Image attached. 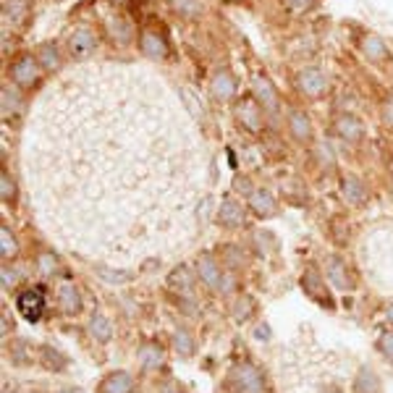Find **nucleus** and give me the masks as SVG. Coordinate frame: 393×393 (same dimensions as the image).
Returning <instances> with one entry per match:
<instances>
[{
  "mask_svg": "<svg viewBox=\"0 0 393 393\" xmlns=\"http://www.w3.org/2000/svg\"><path fill=\"white\" fill-rule=\"evenodd\" d=\"M24 174L45 231L118 265L187 252L210 207L194 123L158 76L131 66H87L45 92Z\"/></svg>",
  "mask_w": 393,
  "mask_h": 393,
  "instance_id": "1",
  "label": "nucleus"
},
{
  "mask_svg": "<svg viewBox=\"0 0 393 393\" xmlns=\"http://www.w3.org/2000/svg\"><path fill=\"white\" fill-rule=\"evenodd\" d=\"M231 385L236 393H262L265 383H262V375L257 367L252 364H236L231 370Z\"/></svg>",
  "mask_w": 393,
  "mask_h": 393,
  "instance_id": "2",
  "label": "nucleus"
},
{
  "mask_svg": "<svg viewBox=\"0 0 393 393\" xmlns=\"http://www.w3.org/2000/svg\"><path fill=\"white\" fill-rule=\"evenodd\" d=\"M16 307H19V312L24 315V320L37 322L45 312V289L43 286H37V289H27V291L16 299Z\"/></svg>",
  "mask_w": 393,
  "mask_h": 393,
  "instance_id": "3",
  "label": "nucleus"
},
{
  "mask_svg": "<svg viewBox=\"0 0 393 393\" xmlns=\"http://www.w3.org/2000/svg\"><path fill=\"white\" fill-rule=\"evenodd\" d=\"M40 63L32 58V56H21L11 63V76L19 87H34L40 82Z\"/></svg>",
  "mask_w": 393,
  "mask_h": 393,
  "instance_id": "4",
  "label": "nucleus"
},
{
  "mask_svg": "<svg viewBox=\"0 0 393 393\" xmlns=\"http://www.w3.org/2000/svg\"><path fill=\"white\" fill-rule=\"evenodd\" d=\"M97 47V34L89 29V27H76L69 37V53L76 60L87 58L89 53Z\"/></svg>",
  "mask_w": 393,
  "mask_h": 393,
  "instance_id": "5",
  "label": "nucleus"
},
{
  "mask_svg": "<svg viewBox=\"0 0 393 393\" xmlns=\"http://www.w3.org/2000/svg\"><path fill=\"white\" fill-rule=\"evenodd\" d=\"M197 273H200V278H202L210 289H218V291H228V289H231V283H228V281L223 278V273H220L218 262L213 260L210 254H202V257H200V262H197Z\"/></svg>",
  "mask_w": 393,
  "mask_h": 393,
  "instance_id": "6",
  "label": "nucleus"
},
{
  "mask_svg": "<svg viewBox=\"0 0 393 393\" xmlns=\"http://www.w3.org/2000/svg\"><path fill=\"white\" fill-rule=\"evenodd\" d=\"M299 87L302 92L307 95H322L325 87H328V79H325V73L320 69H305V71H299Z\"/></svg>",
  "mask_w": 393,
  "mask_h": 393,
  "instance_id": "7",
  "label": "nucleus"
},
{
  "mask_svg": "<svg viewBox=\"0 0 393 393\" xmlns=\"http://www.w3.org/2000/svg\"><path fill=\"white\" fill-rule=\"evenodd\" d=\"M139 47H142V53H145L147 58H155L160 60L168 56V45H165V40L163 37H158L155 32H142V37H139Z\"/></svg>",
  "mask_w": 393,
  "mask_h": 393,
  "instance_id": "8",
  "label": "nucleus"
},
{
  "mask_svg": "<svg viewBox=\"0 0 393 393\" xmlns=\"http://www.w3.org/2000/svg\"><path fill=\"white\" fill-rule=\"evenodd\" d=\"M325 276H328V281L333 283L335 289H341V291H349L351 286V278L349 273H346V265L338 260V257H331L328 260V267H325Z\"/></svg>",
  "mask_w": 393,
  "mask_h": 393,
  "instance_id": "9",
  "label": "nucleus"
},
{
  "mask_svg": "<svg viewBox=\"0 0 393 393\" xmlns=\"http://www.w3.org/2000/svg\"><path fill=\"white\" fill-rule=\"evenodd\" d=\"M236 113H239V121H241L247 129H252V131L260 129L262 110H260V105H257L254 100H241V102H239V108H236Z\"/></svg>",
  "mask_w": 393,
  "mask_h": 393,
  "instance_id": "10",
  "label": "nucleus"
},
{
  "mask_svg": "<svg viewBox=\"0 0 393 393\" xmlns=\"http://www.w3.org/2000/svg\"><path fill=\"white\" fill-rule=\"evenodd\" d=\"M254 97L262 102V108L276 110L278 95H276V87L270 84V79H267V76H254Z\"/></svg>",
  "mask_w": 393,
  "mask_h": 393,
  "instance_id": "11",
  "label": "nucleus"
},
{
  "mask_svg": "<svg viewBox=\"0 0 393 393\" xmlns=\"http://www.w3.org/2000/svg\"><path fill=\"white\" fill-rule=\"evenodd\" d=\"M210 92H213V97L215 100H228L233 97V92H236V82H233V76L228 71H220L213 76V82H210Z\"/></svg>",
  "mask_w": 393,
  "mask_h": 393,
  "instance_id": "12",
  "label": "nucleus"
},
{
  "mask_svg": "<svg viewBox=\"0 0 393 393\" xmlns=\"http://www.w3.org/2000/svg\"><path fill=\"white\" fill-rule=\"evenodd\" d=\"M218 220L223 226H241L244 223V210L236 200H223L218 207Z\"/></svg>",
  "mask_w": 393,
  "mask_h": 393,
  "instance_id": "13",
  "label": "nucleus"
},
{
  "mask_svg": "<svg viewBox=\"0 0 393 393\" xmlns=\"http://www.w3.org/2000/svg\"><path fill=\"white\" fill-rule=\"evenodd\" d=\"M102 393H134V380L129 372H113L102 380Z\"/></svg>",
  "mask_w": 393,
  "mask_h": 393,
  "instance_id": "14",
  "label": "nucleus"
},
{
  "mask_svg": "<svg viewBox=\"0 0 393 393\" xmlns=\"http://www.w3.org/2000/svg\"><path fill=\"white\" fill-rule=\"evenodd\" d=\"M335 131L344 136V139H349V142H354V139H359L364 134V126H362V121L359 118H354V116H341L338 121H335Z\"/></svg>",
  "mask_w": 393,
  "mask_h": 393,
  "instance_id": "15",
  "label": "nucleus"
},
{
  "mask_svg": "<svg viewBox=\"0 0 393 393\" xmlns=\"http://www.w3.org/2000/svg\"><path fill=\"white\" fill-rule=\"evenodd\" d=\"M249 204H252V210L257 213V215H262V218H267V215H273L276 213V200L270 197V191H252L249 194Z\"/></svg>",
  "mask_w": 393,
  "mask_h": 393,
  "instance_id": "16",
  "label": "nucleus"
},
{
  "mask_svg": "<svg viewBox=\"0 0 393 393\" xmlns=\"http://www.w3.org/2000/svg\"><path fill=\"white\" fill-rule=\"evenodd\" d=\"M58 302L63 307V312H69V315H76L82 309V296H79V291L73 289L71 283H63L58 289Z\"/></svg>",
  "mask_w": 393,
  "mask_h": 393,
  "instance_id": "17",
  "label": "nucleus"
},
{
  "mask_svg": "<svg viewBox=\"0 0 393 393\" xmlns=\"http://www.w3.org/2000/svg\"><path fill=\"white\" fill-rule=\"evenodd\" d=\"M362 53L370 60H385L388 58V45L383 43L378 34H367L362 40Z\"/></svg>",
  "mask_w": 393,
  "mask_h": 393,
  "instance_id": "18",
  "label": "nucleus"
},
{
  "mask_svg": "<svg viewBox=\"0 0 393 393\" xmlns=\"http://www.w3.org/2000/svg\"><path fill=\"white\" fill-rule=\"evenodd\" d=\"M289 129H291V134L299 142H307L312 136V123H309V118L302 110H294L291 116H289Z\"/></svg>",
  "mask_w": 393,
  "mask_h": 393,
  "instance_id": "19",
  "label": "nucleus"
},
{
  "mask_svg": "<svg viewBox=\"0 0 393 393\" xmlns=\"http://www.w3.org/2000/svg\"><path fill=\"white\" fill-rule=\"evenodd\" d=\"M341 191H344V197L354 204L364 202V197H367V189H364V184L357 178V176H346L344 184H341Z\"/></svg>",
  "mask_w": 393,
  "mask_h": 393,
  "instance_id": "20",
  "label": "nucleus"
},
{
  "mask_svg": "<svg viewBox=\"0 0 393 393\" xmlns=\"http://www.w3.org/2000/svg\"><path fill=\"white\" fill-rule=\"evenodd\" d=\"M354 391L357 393H378V378H375V372L372 370H367V367H362L359 370V375H357V380H354Z\"/></svg>",
  "mask_w": 393,
  "mask_h": 393,
  "instance_id": "21",
  "label": "nucleus"
},
{
  "mask_svg": "<svg viewBox=\"0 0 393 393\" xmlns=\"http://www.w3.org/2000/svg\"><path fill=\"white\" fill-rule=\"evenodd\" d=\"M89 333L95 335L97 341H110V335H113V325H110V320L108 318H102V315H95L92 320H89Z\"/></svg>",
  "mask_w": 393,
  "mask_h": 393,
  "instance_id": "22",
  "label": "nucleus"
},
{
  "mask_svg": "<svg viewBox=\"0 0 393 393\" xmlns=\"http://www.w3.org/2000/svg\"><path fill=\"white\" fill-rule=\"evenodd\" d=\"M21 110V95L16 89L5 87L3 89V118H11Z\"/></svg>",
  "mask_w": 393,
  "mask_h": 393,
  "instance_id": "23",
  "label": "nucleus"
},
{
  "mask_svg": "<svg viewBox=\"0 0 393 393\" xmlns=\"http://www.w3.org/2000/svg\"><path fill=\"white\" fill-rule=\"evenodd\" d=\"M110 34L116 37L118 43H129L131 34H134V27H131V21H126V19L116 16V19L110 21Z\"/></svg>",
  "mask_w": 393,
  "mask_h": 393,
  "instance_id": "24",
  "label": "nucleus"
},
{
  "mask_svg": "<svg viewBox=\"0 0 393 393\" xmlns=\"http://www.w3.org/2000/svg\"><path fill=\"white\" fill-rule=\"evenodd\" d=\"M136 359L142 367H158L163 362V351L158 346H142L139 354H136Z\"/></svg>",
  "mask_w": 393,
  "mask_h": 393,
  "instance_id": "25",
  "label": "nucleus"
},
{
  "mask_svg": "<svg viewBox=\"0 0 393 393\" xmlns=\"http://www.w3.org/2000/svg\"><path fill=\"white\" fill-rule=\"evenodd\" d=\"M40 60H43V66L47 69V71H56V69L60 66L56 45H43V47H40Z\"/></svg>",
  "mask_w": 393,
  "mask_h": 393,
  "instance_id": "26",
  "label": "nucleus"
},
{
  "mask_svg": "<svg viewBox=\"0 0 393 393\" xmlns=\"http://www.w3.org/2000/svg\"><path fill=\"white\" fill-rule=\"evenodd\" d=\"M184 102H187V108H189V113L191 116H200L202 118L204 116V105H202V100H197V95H194V89L191 87H184Z\"/></svg>",
  "mask_w": 393,
  "mask_h": 393,
  "instance_id": "27",
  "label": "nucleus"
},
{
  "mask_svg": "<svg viewBox=\"0 0 393 393\" xmlns=\"http://www.w3.org/2000/svg\"><path fill=\"white\" fill-rule=\"evenodd\" d=\"M97 276L100 278H105V281H108V283H126V281H129V273H126V270H110V267H97Z\"/></svg>",
  "mask_w": 393,
  "mask_h": 393,
  "instance_id": "28",
  "label": "nucleus"
},
{
  "mask_svg": "<svg viewBox=\"0 0 393 393\" xmlns=\"http://www.w3.org/2000/svg\"><path fill=\"white\" fill-rule=\"evenodd\" d=\"M176 11L184 16H197L202 11V3L200 0H174Z\"/></svg>",
  "mask_w": 393,
  "mask_h": 393,
  "instance_id": "29",
  "label": "nucleus"
},
{
  "mask_svg": "<svg viewBox=\"0 0 393 393\" xmlns=\"http://www.w3.org/2000/svg\"><path fill=\"white\" fill-rule=\"evenodd\" d=\"M0 244H3V257H5V260H8V257H14L16 241H14V236H11L8 228H3V231H0Z\"/></svg>",
  "mask_w": 393,
  "mask_h": 393,
  "instance_id": "30",
  "label": "nucleus"
},
{
  "mask_svg": "<svg viewBox=\"0 0 393 393\" xmlns=\"http://www.w3.org/2000/svg\"><path fill=\"white\" fill-rule=\"evenodd\" d=\"M176 349L181 351L184 357H189L191 351H194V346H191V335L187 333V331H178V333H176Z\"/></svg>",
  "mask_w": 393,
  "mask_h": 393,
  "instance_id": "31",
  "label": "nucleus"
},
{
  "mask_svg": "<svg viewBox=\"0 0 393 393\" xmlns=\"http://www.w3.org/2000/svg\"><path fill=\"white\" fill-rule=\"evenodd\" d=\"M171 286H174V289H181V291H189V286H191L189 273L181 267L178 273H174V276H171Z\"/></svg>",
  "mask_w": 393,
  "mask_h": 393,
  "instance_id": "32",
  "label": "nucleus"
},
{
  "mask_svg": "<svg viewBox=\"0 0 393 393\" xmlns=\"http://www.w3.org/2000/svg\"><path fill=\"white\" fill-rule=\"evenodd\" d=\"M0 189H3V202H8V200H14V181H11V176L3 174L0 176Z\"/></svg>",
  "mask_w": 393,
  "mask_h": 393,
  "instance_id": "33",
  "label": "nucleus"
},
{
  "mask_svg": "<svg viewBox=\"0 0 393 393\" xmlns=\"http://www.w3.org/2000/svg\"><path fill=\"white\" fill-rule=\"evenodd\" d=\"M286 3H289V8H291V11H309L318 0H286Z\"/></svg>",
  "mask_w": 393,
  "mask_h": 393,
  "instance_id": "34",
  "label": "nucleus"
},
{
  "mask_svg": "<svg viewBox=\"0 0 393 393\" xmlns=\"http://www.w3.org/2000/svg\"><path fill=\"white\" fill-rule=\"evenodd\" d=\"M380 349H383V354H385L388 359H393V333H385L380 338Z\"/></svg>",
  "mask_w": 393,
  "mask_h": 393,
  "instance_id": "35",
  "label": "nucleus"
},
{
  "mask_svg": "<svg viewBox=\"0 0 393 393\" xmlns=\"http://www.w3.org/2000/svg\"><path fill=\"white\" fill-rule=\"evenodd\" d=\"M318 155H320V160L325 163V165H333V155H331V147L328 145L318 147Z\"/></svg>",
  "mask_w": 393,
  "mask_h": 393,
  "instance_id": "36",
  "label": "nucleus"
},
{
  "mask_svg": "<svg viewBox=\"0 0 393 393\" xmlns=\"http://www.w3.org/2000/svg\"><path fill=\"white\" fill-rule=\"evenodd\" d=\"M16 283V273H8V267H3V286L8 289V286H14Z\"/></svg>",
  "mask_w": 393,
  "mask_h": 393,
  "instance_id": "37",
  "label": "nucleus"
},
{
  "mask_svg": "<svg viewBox=\"0 0 393 393\" xmlns=\"http://www.w3.org/2000/svg\"><path fill=\"white\" fill-rule=\"evenodd\" d=\"M383 118H385V123H388V126H393V102H388V105H385V113H383Z\"/></svg>",
  "mask_w": 393,
  "mask_h": 393,
  "instance_id": "38",
  "label": "nucleus"
},
{
  "mask_svg": "<svg viewBox=\"0 0 393 393\" xmlns=\"http://www.w3.org/2000/svg\"><path fill=\"white\" fill-rule=\"evenodd\" d=\"M53 260V257H47V254H45L43 257V270H50V267H56V262H50Z\"/></svg>",
  "mask_w": 393,
  "mask_h": 393,
  "instance_id": "39",
  "label": "nucleus"
},
{
  "mask_svg": "<svg viewBox=\"0 0 393 393\" xmlns=\"http://www.w3.org/2000/svg\"><path fill=\"white\" fill-rule=\"evenodd\" d=\"M58 393H82L79 388H66V391H58Z\"/></svg>",
  "mask_w": 393,
  "mask_h": 393,
  "instance_id": "40",
  "label": "nucleus"
},
{
  "mask_svg": "<svg viewBox=\"0 0 393 393\" xmlns=\"http://www.w3.org/2000/svg\"><path fill=\"white\" fill-rule=\"evenodd\" d=\"M385 315H388V320H393V307H388V312H385Z\"/></svg>",
  "mask_w": 393,
  "mask_h": 393,
  "instance_id": "41",
  "label": "nucleus"
},
{
  "mask_svg": "<svg viewBox=\"0 0 393 393\" xmlns=\"http://www.w3.org/2000/svg\"><path fill=\"white\" fill-rule=\"evenodd\" d=\"M325 393H341V391H338V388H328Z\"/></svg>",
  "mask_w": 393,
  "mask_h": 393,
  "instance_id": "42",
  "label": "nucleus"
},
{
  "mask_svg": "<svg viewBox=\"0 0 393 393\" xmlns=\"http://www.w3.org/2000/svg\"><path fill=\"white\" fill-rule=\"evenodd\" d=\"M113 3H116V5H123V3H126V0H113Z\"/></svg>",
  "mask_w": 393,
  "mask_h": 393,
  "instance_id": "43",
  "label": "nucleus"
}]
</instances>
